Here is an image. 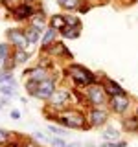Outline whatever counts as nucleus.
<instances>
[{"instance_id": "nucleus-7", "label": "nucleus", "mask_w": 138, "mask_h": 147, "mask_svg": "<svg viewBox=\"0 0 138 147\" xmlns=\"http://www.w3.org/2000/svg\"><path fill=\"white\" fill-rule=\"evenodd\" d=\"M35 11H37V6H31V4H26V2H17L7 13L17 24H28L30 18L35 15Z\"/></svg>"}, {"instance_id": "nucleus-29", "label": "nucleus", "mask_w": 138, "mask_h": 147, "mask_svg": "<svg viewBox=\"0 0 138 147\" xmlns=\"http://www.w3.org/2000/svg\"><path fill=\"white\" fill-rule=\"evenodd\" d=\"M92 7H94V4H92L90 0H83V2L79 4V7H77V11H76V13H79V15H81V13H87V11H90Z\"/></svg>"}, {"instance_id": "nucleus-43", "label": "nucleus", "mask_w": 138, "mask_h": 147, "mask_svg": "<svg viewBox=\"0 0 138 147\" xmlns=\"http://www.w3.org/2000/svg\"><path fill=\"white\" fill-rule=\"evenodd\" d=\"M2 109H4V107H2V105H0V112H2Z\"/></svg>"}, {"instance_id": "nucleus-10", "label": "nucleus", "mask_w": 138, "mask_h": 147, "mask_svg": "<svg viewBox=\"0 0 138 147\" xmlns=\"http://www.w3.org/2000/svg\"><path fill=\"white\" fill-rule=\"evenodd\" d=\"M46 55H48L50 59H64L66 63H72L74 61V53L68 50V46L64 44V40H57V42H53L50 48H46Z\"/></svg>"}, {"instance_id": "nucleus-17", "label": "nucleus", "mask_w": 138, "mask_h": 147, "mask_svg": "<svg viewBox=\"0 0 138 147\" xmlns=\"http://www.w3.org/2000/svg\"><path fill=\"white\" fill-rule=\"evenodd\" d=\"M99 134H101V140H103V142H118L120 138H122V131L107 123V125L101 129Z\"/></svg>"}, {"instance_id": "nucleus-3", "label": "nucleus", "mask_w": 138, "mask_h": 147, "mask_svg": "<svg viewBox=\"0 0 138 147\" xmlns=\"http://www.w3.org/2000/svg\"><path fill=\"white\" fill-rule=\"evenodd\" d=\"M44 107L55 110V112H63V110L76 107L74 105V86H64V85H57V88L52 92L48 99H46Z\"/></svg>"}, {"instance_id": "nucleus-5", "label": "nucleus", "mask_w": 138, "mask_h": 147, "mask_svg": "<svg viewBox=\"0 0 138 147\" xmlns=\"http://www.w3.org/2000/svg\"><path fill=\"white\" fill-rule=\"evenodd\" d=\"M85 112H87V123L90 129H103L109 123V118L112 116L107 107H89L85 109Z\"/></svg>"}, {"instance_id": "nucleus-8", "label": "nucleus", "mask_w": 138, "mask_h": 147, "mask_svg": "<svg viewBox=\"0 0 138 147\" xmlns=\"http://www.w3.org/2000/svg\"><path fill=\"white\" fill-rule=\"evenodd\" d=\"M6 40L13 46V50H31V46L28 44V40L24 37V28L22 26L7 28L6 30Z\"/></svg>"}, {"instance_id": "nucleus-6", "label": "nucleus", "mask_w": 138, "mask_h": 147, "mask_svg": "<svg viewBox=\"0 0 138 147\" xmlns=\"http://www.w3.org/2000/svg\"><path fill=\"white\" fill-rule=\"evenodd\" d=\"M131 105H133V101H131V96L127 94H118V96H110L109 101H107V109H109V112L112 114V116H125V114L131 110Z\"/></svg>"}, {"instance_id": "nucleus-39", "label": "nucleus", "mask_w": 138, "mask_h": 147, "mask_svg": "<svg viewBox=\"0 0 138 147\" xmlns=\"http://www.w3.org/2000/svg\"><path fill=\"white\" fill-rule=\"evenodd\" d=\"M83 147H96V144H92V142H87V144L83 145Z\"/></svg>"}, {"instance_id": "nucleus-36", "label": "nucleus", "mask_w": 138, "mask_h": 147, "mask_svg": "<svg viewBox=\"0 0 138 147\" xmlns=\"http://www.w3.org/2000/svg\"><path fill=\"white\" fill-rule=\"evenodd\" d=\"M66 147H83L81 142H70V144H66Z\"/></svg>"}, {"instance_id": "nucleus-13", "label": "nucleus", "mask_w": 138, "mask_h": 147, "mask_svg": "<svg viewBox=\"0 0 138 147\" xmlns=\"http://www.w3.org/2000/svg\"><path fill=\"white\" fill-rule=\"evenodd\" d=\"M101 85H103L105 92H107V96L110 98V96H118V94H125V88L122 86V83H118L116 79H112V77L105 76L103 79H101Z\"/></svg>"}, {"instance_id": "nucleus-32", "label": "nucleus", "mask_w": 138, "mask_h": 147, "mask_svg": "<svg viewBox=\"0 0 138 147\" xmlns=\"http://www.w3.org/2000/svg\"><path fill=\"white\" fill-rule=\"evenodd\" d=\"M22 147H44V145L37 144L33 138H24V140H22Z\"/></svg>"}, {"instance_id": "nucleus-23", "label": "nucleus", "mask_w": 138, "mask_h": 147, "mask_svg": "<svg viewBox=\"0 0 138 147\" xmlns=\"http://www.w3.org/2000/svg\"><path fill=\"white\" fill-rule=\"evenodd\" d=\"M0 85H13V86H17L15 74L7 72V70H0Z\"/></svg>"}, {"instance_id": "nucleus-14", "label": "nucleus", "mask_w": 138, "mask_h": 147, "mask_svg": "<svg viewBox=\"0 0 138 147\" xmlns=\"http://www.w3.org/2000/svg\"><path fill=\"white\" fill-rule=\"evenodd\" d=\"M57 40H59V31L52 30V28H46L43 37H41V42H39V52L44 53L46 48H50V46H52L53 42H57Z\"/></svg>"}, {"instance_id": "nucleus-19", "label": "nucleus", "mask_w": 138, "mask_h": 147, "mask_svg": "<svg viewBox=\"0 0 138 147\" xmlns=\"http://www.w3.org/2000/svg\"><path fill=\"white\" fill-rule=\"evenodd\" d=\"M81 30H83V28L64 26L63 30L59 31V37H61V40H76V39H79V35H81Z\"/></svg>"}, {"instance_id": "nucleus-42", "label": "nucleus", "mask_w": 138, "mask_h": 147, "mask_svg": "<svg viewBox=\"0 0 138 147\" xmlns=\"http://www.w3.org/2000/svg\"><path fill=\"white\" fill-rule=\"evenodd\" d=\"M7 2V0H0V6H4V4H6Z\"/></svg>"}, {"instance_id": "nucleus-41", "label": "nucleus", "mask_w": 138, "mask_h": 147, "mask_svg": "<svg viewBox=\"0 0 138 147\" xmlns=\"http://www.w3.org/2000/svg\"><path fill=\"white\" fill-rule=\"evenodd\" d=\"M55 2H57V6H61V4L64 2V0H55Z\"/></svg>"}, {"instance_id": "nucleus-31", "label": "nucleus", "mask_w": 138, "mask_h": 147, "mask_svg": "<svg viewBox=\"0 0 138 147\" xmlns=\"http://www.w3.org/2000/svg\"><path fill=\"white\" fill-rule=\"evenodd\" d=\"M11 134H13V132L6 131V129H0V145H4V144H6L9 138H11Z\"/></svg>"}, {"instance_id": "nucleus-12", "label": "nucleus", "mask_w": 138, "mask_h": 147, "mask_svg": "<svg viewBox=\"0 0 138 147\" xmlns=\"http://www.w3.org/2000/svg\"><path fill=\"white\" fill-rule=\"evenodd\" d=\"M28 24L33 26V28H39L41 31H44L46 28H48V15H46L44 7L41 6V4H37V11H35V15L30 18Z\"/></svg>"}, {"instance_id": "nucleus-35", "label": "nucleus", "mask_w": 138, "mask_h": 147, "mask_svg": "<svg viewBox=\"0 0 138 147\" xmlns=\"http://www.w3.org/2000/svg\"><path fill=\"white\" fill-rule=\"evenodd\" d=\"M17 2H20V0H7V2H6V4H4V7H6V9H7V11H9V9H11L13 6H15V4H17Z\"/></svg>"}, {"instance_id": "nucleus-21", "label": "nucleus", "mask_w": 138, "mask_h": 147, "mask_svg": "<svg viewBox=\"0 0 138 147\" xmlns=\"http://www.w3.org/2000/svg\"><path fill=\"white\" fill-rule=\"evenodd\" d=\"M48 132L52 136H61V138H66L70 132H68V129H64L63 125H57V123H50L48 125Z\"/></svg>"}, {"instance_id": "nucleus-28", "label": "nucleus", "mask_w": 138, "mask_h": 147, "mask_svg": "<svg viewBox=\"0 0 138 147\" xmlns=\"http://www.w3.org/2000/svg\"><path fill=\"white\" fill-rule=\"evenodd\" d=\"M37 86H39V83L31 81V79H26L24 81V90H26V96H30V98H33L35 92H37Z\"/></svg>"}, {"instance_id": "nucleus-33", "label": "nucleus", "mask_w": 138, "mask_h": 147, "mask_svg": "<svg viewBox=\"0 0 138 147\" xmlns=\"http://www.w3.org/2000/svg\"><path fill=\"white\" fill-rule=\"evenodd\" d=\"M9 118H11V119H15V121H17V119H20V118H22V112H20L18 109H13L11 112H9Z\"/></svg>"}, {"instance_id": "nucleus-22", "label": "nucleus", "mask_w": 138, "mask_h": 147, "mask_svg": "<svg viewBox=\"0 0 138 147\" xmlns=\"http://www.w3.org/2000/svg\"><path fill=\"white\" fill-rule=\"evenodd\" d=\"M81 2H83V0H64L59 7L63 9V13H76Z\"/></svg>"}, {"instance_id": "nucleus-25", "label": "nucleus", "mask_w": 138, "mask_h": 147, "mask_svg": "<svg viewBox=\"0 0 138 147\" xmlns=\"http://www.w3.org/2000/svg\"><path fill=\"white\" fill-rule=\"evenodd\" d=\"M0 96L4 98H17V86L13 85H0Z\"/></svg>"}, {"instance_id": "nucleus-44", "label": "nucleus", "mask_w": 138, "mask_h": 147, "mask_svg": "<svg viewBox=\"0 0 138 147\" xmlns=\"http://www.w3.org/2000/svg\"><path fill=\"white\" fill-rule=\"evenodd\" d=\"M136 136H138V134H136Z\"/></svg>"}, {"instance_id": "nucleus-11", "label": "nucleus", "mask_w": 138, "mask_h": 147, "mask_svg": "<svg viewBox=\"0 0 138 147\" xmlns=\"http://www.w3.org/2000/svg\"><path fill=\"white\" fill-rule=\"evenodd\" d=\"M50 76H52V72H50L48 68L37 66V64H33V66H30V68H26L24 74H22V77H24V79H31V81H35V83H41V81L48 79Z\"/></svg>"}, {"instance_id": "nucleus-9", "label": "nucleus", "mask_w": 138, "mask_h": 147, "mask_svg": "<svg viewBox=\"0 0 138 147\" xmlns=\"http://www.w3.org/2000/svg\"><path fill=\"white\" fill-rule=\"evenodd\" d=\"M59 81H61V77H59L57 74L52 72V76H50L48 79H44V81L39 83V86H37V92H35L33 98L39 99V101H43V103H46V99H48L50 96H52V92L57 88V83Z\"/></svg>"}, {"instance_id": "nucleus-27", "label": "nucleus", "mask_w": 138, "mask_h": 147, "mask_svg": "<svg viewBox=\"0 0 138 147\" xmlns=\"http://www.w3.org/2000/svg\"><path fill=\"white\" fill-rule=\"evenodd\" d=\"M64 20H66V26H74V28H83L81 20L77 15H74V13H64Z\"/></svg>"}, {"instance_id": "nucleus-37", "label": "nucleus", "mask_w": 138, "mask_h": 147, "mask_svg": "<svg viewBox=\"0 0 138 147\" xmlns=\"http://www.w3.org/2000/svg\"><path fill=\"white\" fill-rule=\"evenodd\" d=\"M20 2H26V4H31V6H37V4H41V0H20Z\"/></svg>"}, {"instance_id": "nucleus-24", "label": "nucleus", "mask_w": 138, "mask_h": 147, "mask_svg": "<svg viewBox=\"0 0 138 147\" xmlns=\"http://www.w3.org/2000/svg\"><path fill=\"white\" fill-rule=\"evenodd\" d=\"M31 138H33L37 144H41V145H50V142H52V136H50L48 132H41V131L33 132Z\"/></svg>"}, {"instance_id": "nucleus-26", "label": "nucleus", "mask_w": 138, "mask_h": 147, "mask_svg": "<svg viewBox=\"0 0 138 147\" xmlns=\"http://www.w3.org/2000/svg\"><path fill=\"white\" fill-rule=\"evenodd\" d=\"M13 55V46L7 42V40H4V42H0V57L2 59H9Z\"/></svg>"}, {"instance_id": "nucleus-34", "label": "nucleus", "mask_w": 138, "mask_h": 147, "mask_svg": "<svg viewBox=\"0 0 138 147\" xmlns=\"http://www.w3.org/2000/svg\"><path fill=\"white\" fill-rule=\"evenodd\" d=\"M127 140H123V138H120L118 142H112V147H127Z\"/></svg>"}, {"instance_id": "nucleus-30", "label": "nucleus", "mask_w": 138, "mask_h": 147, "mask_svg": "<svg viewBox=\"0 0 138 147\" xmlns=\"http://www.w3.org/2000/svg\"><path fill=\"white\" fill-rule=\"evenodd\" d=\"M66 144L68 142L64 140V138H61V136H52V142H50L52 147H66Z\"/></svg>"}, {"instance_id": "nucleus-2", "label": "nucleus", "mask_w": 138, "mask_h": 147, "mask_svg": "<svg viewBox=\"0 0 138 147\" xmlns=\"http://www.w3.org/2000/svg\"><path fill=\"white\" fill-rule=\"evenodd\" d=\"M57 125H63L68 131H89V123H87V112L81 107H70L63 112H59Z\"/></svg>"}, {"instance_id": "nucleus-20", "label": "nucleus", "mask_w": 138, "mask_h": 147, "mask_svg": "<svg viewBox=\"0 0 138 147\" xmlns=\"http://www.w3.org/2000/svg\"><path fill=\"white\" fill-rule=\"evenodd\" d=\"M13 59H15L17 66H20V64H26L28 61L31 59V50H13Z\"/></svg>"}, {"instance_id": "nucleus-40", "label": "nucleus", "mask_w": 138, "mask_h": 147, "mask_svg": "<svg viewBox=\"0 0 138 147\" xmlns=\"http://www.w3.org/2000/svg\"><path fill=\"white\" fill-rule=\"evenodd\" d=\"M20 101H22L24 105H28V98H26V96H22V98H20Z\"/></svg>"}, {"instance_id": "nucleus-4", "label": "nucleus", "mask_w": 138, "mask_h": 147, "mask_svg": "<svg viewBox=\"0 0 138 147\" xmlns=\"http://www.w3.org/2000/svg\"><path fill=\"white\" fill-rule=\"evenodd\" d=\"M83 96H85V107H107L109 96L105 92L101 83H92V85L83 88Z\"/></svg>"}, {"instance_id": "nucleus-1", "label": "nucleus", "mask_w": 138, "mask_h": 147, "mask_svg": "<svg viewBox=\"0 0 138 147\" xmlns=\"http://www.w3.org/2000/svg\"><path fill=\"white\" fill-rule=\"evenodd\" d=\"M105 77V74L101 72H92L90 68H87L85 64L79 63H68L66 66L63 68V79H66L70 83V86L74 88L83 90L85 86L92 85V83H101V79Z\"/></svg>"}, {"instance_id": "nucleus-15", "label": "nucleus", "mask_w": 138, "mask_h": 147, "mask_svg": "<svg viewBox=\"0 0 138 147\" xmlns=\"http://www.w3.org/2000/svg\"><path fill=\"white\" fill-rule=\"evenodd\" d=\"M122 132L138 134V116L136 114H125V116H122Z\"/></svg>"}, {"instance_id": "nucleus-38", "label": "nucleus", "mask_w": 138, "mask_h": 147, "mask_svg": "<svg viewBox=\"0 0 138 147\" xmlns=\"http://www.w3.org/2000/svg\"><path fill=\"white\" fill-rule=\"evenodd\" d=\"M96 147H112V142H101V144L96 145Z\"/></svg>"}, {"instance_id": "nucleus-16", "label": "nucleus", "mask_w": 138, "mask_h": 147, "mask_svg": "<svg viewBox=\"0 0 138 147\" xmlns=\"http://www.w3.org/2000/svg\"><path fill=\"white\" fill-rule=\"evenodd\" d=\"M22 28H24V37H26V40H28V44H30V46L41 42V37H43L44 31H41L39 28H33V26H30V24H26V26H22Z\"/></svg>"}, {"instance_id": "nucleus-18", "label": "nucleus", "mask_w": 138, "mask_h": 147, "mask_svg": "<svg viewBox=\"0 0 138 147\" xmlns=\"http://www.w3.org/2000/svg\"><path fill=\"white\" fill-rule=\"evenodd\" d=\"M64 26H66L64 13H53V15H48V28H52V30H55V31H61Z\"/></svg>"}]
</instances>
